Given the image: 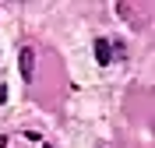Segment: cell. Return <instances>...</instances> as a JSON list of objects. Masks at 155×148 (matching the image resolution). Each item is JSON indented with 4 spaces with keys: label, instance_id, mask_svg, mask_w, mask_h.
I'll return each instance as SVG.
<instances>
[{
    "label": "cell",
    "instance_id": "6da1fadb",
    "mask_svg": "<svg viewBox=\"0 0 155 148\" xmlns=\"http://www.w3.org/2000/svg\"><path fill=\"white\" fill-rule=\"evenodd\" d=\"M18 71H21V81L35 78V53H32V46H21L18 49Z\"/></svg>",
    "mask_w": 155,
    "mask_h": 148
},
{
    "label": "cell",
    "instance_id": "7a4b0ae2",
    "mask_svg": "<svg viewBox=\"0 0 155 148\" xmlns=\"http://www.w3.org/2000/svg\"><path fill=\"white\" fill-rule=\"evenodd\" d=\"M113 39H95V64L99 67H106L109 60H113V46H109Z\"/></svg>",
    "mask_w": 155,
    "mask_h": 148
},
{
    "label": "cell",
    "instance_id": "3957f363",
    "mask_svg": "<svg viewBox=\"0 0 155 148\" xmlns=\"http://www.w3.org/2000/svg\"><path fill=\"white\" fill-rule=\"evenodd\" d=\"M4 102H7V85L0 81V106H4Z\"/></svg>",
    "mask_w": 155,
    "mask_h": 148
},
{
    "label": "cell",
    "instance_id": "277c9868",
    "mask_svg": "<svg viewBox=\"0 0 155 148\" xmlns=\"http://www.w3.org/2000/svg\"><path fill=\"white\" fill-rule=\"evenodd\" d=\"M99 148H102V145H99Z\"/></svg>",
    "mask_w": 155,
    "mask_h": 148
}]
</instances>
